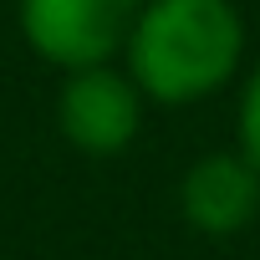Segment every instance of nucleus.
<instances>
[{"instance_id": "1", "label": "nucleus", "mask_w": 260, "mask_h": 260, "mask_svg": "<svg viewBox=\"0 0 260 260\" xmlns=\"http://www.w3.org/2000/svg\"><path fill=\"white\" fill-rule=\"evenodd\" d=\"M245 46L250 31L235 0H143L122 72L153 107H189L240 77Z\"/></svg>"}, {"instance_id": "2", "label": "nucleus", "mask_w": 260, "mask_h": 260, "mask_svg": "<svg viewBox=\"0 0 260 260\" xmlns=\"http://www.w3.org/2000/svg\"><path fill=\"white\" fill-rule=\"evenodd\" d=\"M138 11L143 0H16V26L46 67L82 72L122 56Z\"/></svg>"}, {"instance_id": "3", "label": "nucleus", "mask_w": 260, "mask_h": 260, "mask_svg": "<svg viewBox=\"0 0 260 260\" xmlns=\"http://www.w3.org/2000/svg\"><path fill=\"white\" fill-rule=\"evenodd\" d=\"M148 97L117 61L61 72L56 87V133L87 158H117L138 143Z\"/></svg>"}, {"instance_id": "4", "label": "nucleus", "mask_w": 260, "mask_h": 260, "mask_svg": "<svg viewBox=\"0 0 260 260\" xmlns=\"http://www.w3.org/2000/svg\"><path fill=\"white\" fill-rule=\"evenodd\" d=\"M179 214L204 240H230L260 214V169L240 148L204 153L179 179Z\"/></svg>"}, {"instance_id": "5", "label": "nucleus", "mask_w": 260, "mask_h": 260, "mask_svg": "<svg viewBox=\"0 0 260 260\" xmlns=\"http://www.w3.org/2000/svg\"><path fill=\"white\" fill-rule=\"evenodd\" d=\"M235 148L260 169V61H255V72H245V82H240V107H235Z\"/></svg>"}]
</instances>
